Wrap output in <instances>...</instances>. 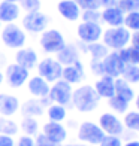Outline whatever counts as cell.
I'll list each match as a JSON object with an SVG mask.
<instances>
[{
    "label": "cell",
    "mask_w": 139,
    "mask_h": 146,
    "mask_svg": "<svg viewBox=\"0 0 139 146\" xmlns=\"http://www.w3.org/2000/svg\"><path fill=\"white\" fill-rule=\"evenodd\" d=\"M99 100L100 97L97 96L94 87L91 85H82L78 90L72 91V104L78 112H82V113L93 112L97 108Z\"/></svg>",
    "instance_id": "cell-1"
},
{
    "label": "cell",
    "mask_w": 139,
    "mask_h": 146,
    "mask_svg": "<svg viewBox=\"0 0 139 146\" xmlns=\"http://www.w3.org/2000/svg\"><path fill=\"white\" fill-rule=\"evenodd\" d=\"M102 37H103V45L114 51L123 49L130 43V31L124 25L109 27L105 33H102Z\"/></svg>",
    "instance_id": "cell-2"
},
{
    "label": "cell",
    "mask_w": 139,
    "mask_h": 146,
    "mask_svg": "<svg viewBox=\"0 0 139 146\" xmlns=\"http://www.w3.org/2000/svg\"><path fill=\"white\" fill-rule=\"evenodd\" d=\"M103 137V130L99 127V124H94L91 121H84L78 128V139L87 145H99Z\"/></svg>",
    "instance_id": "cell-3"
},
{
    "label": "cell",
    "mask_w": 139,
    "mask_h": 146,
    "mask_svg": "<svg viewBox=\"0 0 139 146\" xmlns=\"http://www.w3.org/2000/svg\"><path fill=\"white\" fill-rule=\"evenodd\" d=\"M48 98H49L51 102L57 103V104L67 106L72 102V87H70V84L63 81V79L55 81L54 85L49 87Z\"/></svg>",
    "instance_id": "cell-4"
},
{
    "label": "cell",
    "mask_w": 139,
    "mask_h": 146,
    "mask_svg": "<svg viewBox=\"0 0 139 146\" xmlns=\"http://www.w3.org/2000/svg\"><path fill=\"white\" fill-rule=\"evenodd\" d=\"M2 40L3 43L12 49H19L25 43V33L18 27L17 24L9 23L2 31Z\"/></svg>",
    "instance_id": "cell-5"
},
{
    "label": "cell",
    "mask_w": 139,
    "mask_h": 146,
    "mask_svg": "<svg viewBox=\"0 0 139 146\" xmlns=\"http://www.w3.org/2000/svg\"><path fill=\"white\" fill-rule=\"evenodd\" d=\"M41 45H42L43 51L52 54V52L61 51L66 45V40L58 30H54V29L52 30H43L42 36H41Z\"/></svg>",
    "instance_id": "cell-6"
},
{
    "label": "cell",
    "mask_w": 139,
    "mask_h": 146,
    "mask_svg": "<svg viewBox=\"0 0 139 146\" xmlns=\"http://www.w3.org/2000/svg\"><path fill=\"white\" fill-rule=\"evenodd\" d=\"M63 66L54 58H45L37 66L39 76L43 78L46 82H55L61 78Z\"/></svg>",
    "instance_id": "cell-7"
},
{
    "label": "cell",
    "mask_w": 139,
    "mask_h": 146,
    "mask_svg": "<svg viewBox=\"0 0 139 146\" xmlns=\"http://www.w3.org/2000/svg\"><path fill=\"white\" fill-rule=\"evenodd\" d=\"M78 37L81 39V42L84 43H93L97 42L102 37V27L99 25V23H88V21H82L78 25Z\"/></svg>",
    "instance_id": "cell-8"
},
{
    "label": "cell",
    "mask_w": 139,
    "mask_h": 146,
    "mask_svg": "<svg viewBox=\"0 0 139 146\" xmlns=\"http://www.w3.org/2000/svg\"><path fill=\"white\" fill-rule=\"evenodd\" d=\"M102 64H103L105 75H109L112 78H120L126 67V63L120 58L117 51L108 52V55L102 60Z\"/></svg>",
    "instance_id": "cell-9"
},
{
    "label": "cell",
    "mask_w": 139,
    "mask_h": 146,
    "mask_svg": "<svg viewBox=\"0 0 139 146\" xmlns=\"http://www.w3.org/2000/svg\"><path fill=\"white\" fill-rule=\"evenodd\" d=\"M23 25L25 30L33 31V33H41L46 29L48 25V17L39 11L35 12H27V15L23 18Z\"/></svg>",
    "instance_id": "cell-10"
},
{
    "label": "cell",
    "mask_w": 139,
    "mask_h": 146,
    "mask_svg": "<svg viewBox=\"0 0 139 146\" xmlns=\"http://www.w3.org/2000/svg\"><path fill=\"white\" fill-rule=\"evenodd\" d=\"M99 127L103 130L105 134L109 136H120L124 131L123 122L114 113H102L99 118Z\"/></svg>",
    "instance_id": "cell-11"
},
{
    "label": "cell",
    "mask_w": 139,
    "mask_h": 146,
    "mask_svg": "<svg viewBox=\"0 0 139 146\" xmlns=\"http://www.w3.org/2000/svg\"><path fill=\"white\" fill-rule=\"evenodd\" d=\"M42 133L51 142H54L57 145H61L66 139H67V131H66V128L61 125V122L48 121L46 124H43Z\"/></svg>",
    "instance_id": "cell-12"
},
{
    "label": "cell",
    "mask_w": 139,
    "mask_h": 146,
    "mask_svg": "<svg viewBox=\"0 0 139 146\" xmlns=\"http://www.w3.org/2000/svg\"><path fill=\"white\" fill-rule=\"evenodd\" d=\"M29 78V70L21 67L18 64H11L6 69V79H8V84L14 88H19L23 87L24 82L27 81Z\"/></svg>",
    "instance_id": "cell-13"
},
{
    "label": "cell",
    "mask_w": 139,
    "mask_h": 146,
    "mask_svg": "<svg viewBox=\"0 0 139 146\" xmlns=\"http://www.w3.org/2000/svg\"><path fill=\"white\" fill-rule=\"evenodd\" d=\"M94 90L100 98H111L115 96V78L103 75L94 85Z\"/></svg>",
    "instance_id": "cell-14"
},
{
    "label": "cell",
    "mask_w": 139,
    "mask_h": 146,
    "mask_svg": "<svg viewBox=\"0 0 139 146\" xmlns=\"http://www.w3.org/2000/svg\"><path fill=\"white\" fill-rule=\"evenodd\" d=\"M61 78H63V81L69 82L70 85H72V84L81 82L82 78H84V69H82L81 61L78 60V61H75L74 64L63 67V70H61Z\"/></svg>",
    "instance_id": "cell-15"
},
{
    "label": "cell",
    "mask_w": 139,
    "mask_h": 146,
    "mask_svg": "<svg viewBox=\"0 0 139 146\" xmlns=\"http://www.w3.org/2000/svg\"><path fill=\"white\" fill-rule=\"evenodd\" d=\"M19 109V100L11 94H0V116H12Z\"/></svg>",
    "instance_id": "cell-16"
},
{
    "label": "cell",
    "mask_w": 139,
    "mask_h": 146,
    "mask_svg": "<svg viewBox=\"0 0 139 146\" xmlns=\"http://www.w3.org/2000/svg\"><path fill=\"white\" fill-rule=\"evenodd\" d=\"M57 9H58V14L64 19H67V21H76L79 18V12H81L79 6L74 0H61L57 5Z\"/></svg>",
    "instance_id": "cell-17"
},
{
    "label": "cell",
    "mask_w": 139,
    "mask_h": 146,
    "mask_svg": "<svg viewBox=\"0 0 139 146\" xmlns=\"http://www.w3.org/2000/svg\"><path fill=\"white\" fill-rule=\"evenodd\" d=\"M100 18L103 19V23H106L109 25V27H118V25L124 24V14L121 12V9L118 8V6L103 9V12L100 14Z\"/></svg>",
    "instance_id": "cell-18"
},
{
    "label": "cell",
    "mask_w": 139,
    "mask_h": 146,
    "mask_svg": "<svg viewBox=\"0 0 139 146\" xmlns=\"http://www.w3.org/2000/svg\"><path fill=\"white\" fill-rule=\"evenodd\" d=\"M15 61L18 66H21L24 69H33L37 63V55L31 48H25V49H19L15 55Z\"/></svg>",
    "instance_id": "cell-19"
},
{
    "label": "cell",
    "mask_w": 139,
    "mask_h": 146,
    "mask_svg": "<svg viewBox=\"0 0 139 146\" xmlns=\"http://www.w3.org/2000/svg\"><path fill=\"white\" fill-rule=\"evenodd\" d=\"M29 91L35 97L46 98L48 97V92H49V85H48V82H46L43 78L35 76V78H31L29 81Z\"/></svg>",
    "instance_id": "cell-20"
},
{
    "label": "cell",
    "mask_w": 139,
    "mask_h": 146,
    "mask_svg": "<svg viewBox=\"0 0 139 146\" xmlns=\"http://www.w3.org/2000/svg\"><path fill=\"white\" fill-rule=\"evenodd\" d=\"M19 15V8L17 3L12 2H2L0 3V23H14Z\"/></svg>",
    "instance_id": "cell-21"
},
{
    "label": "cell",
    "mask_w": 139,
    "mask_h": 146,
    "mask_svg": "<svg viewBox=\"0 0 139 146\" xmlns=\"http://www.w3.org/2000/svg\"><path fill=\"white\" fill-rule=\"evenodd\" d=\"M57 61L61 66H70L75 61H78V51L72 45H64L61 51L57 52Z\"/></svg>",
    "instance_id": "cell-22"
},
{
    "label": "cell",
    "mask_w": 139,
    "mask_h": 146,
    "mask_svg": "<svg viewBox=\"0 0 139 146\" xmlns=\"http://www.w3.org/2000/svg\"><path fill=\"white\" fill-rule=\"evenodd\" d=\"M115 96L124 98L126 102H132L135 98V91L132 90L130 84L126 82L123 78L115 79Z\"/></svg>",
    "instance_id": "cell-23"
},
{
    "label": "cell",
    "mask_w": 139,
    "mask_h": 146,
    "mask_svg": "<svg viewBox=\"0 0 139 146\" xmlns=\"http://www.w3.org/2000/svg\"><path fill=\"white\" fill-rule=\"evenodd\" d=\"M118 55L126 64H136L139 66V48L138 46H126L123 49H118Z\"/></svg>",
    "instance_id": "cell-24"
},
{
    "label": "cell",
    "mask_w": 139,
    "mask_h": 146,
    "mask_svg": "<svg viewBox=\"0 0 139 146\" xmlns=\"http://www.w3.org/2000/svg\"><path fill=\"white\" fill-rule=\"evenodd\" d=\"M23 115L24 116H41L43 113V103L37 102V100H27L23 106H21Z\"/></svg>",
    "instance_id": "cell-25"
},
{
    "label": "cell",
    "mask_w": 139,
    "mask_h": 146,
    "mask_svg": "<svg viewBox=\"0 0 139 146\" xmlns=\"http://www.w3.org/2000/svg\"><path fill=\"white\" fill-rule=\"evenodd\" d=\"M46 115H48L49 121H54V122H61L66 119L67 116V112H66V108L61 104H49L48 106V110H46Z\"/></svg>",
    "instance_id": "cell-26"
},
{
    "label": "cell",
    "mask_w": 139,
    "mask_h": 146,
    "mask_svg": "<svg viewBox=\"0 0 139 146\" xmlns=\"http://www.w3.org/2000/svg\"><path fill=\"white\" fill-rule=\"evenodd\" d=\"M87 49L90 52V55L93 60H103L105 57L108 55V48L103 43L99 42H93V43H87Z\"/></svg>",
    "instance_id": "cell-27"
},
{
    "label": "cell",
    "mask_w": 139,
    "mask_h": 146,
    "mask_svg": "<svg viewBox=\"0 0 139 146\" xmlns=\"http://www.w3.org/2000/svg\"><path fill=\"white\" fill-rule=\"evenodd\" d=\"M21 130L25 136H36L39 131V124L36 121V118L33 116H24V119L21 121Z\"/></svg>",
    "instance_id": "cell-28"
},
{
    "label": "cell",
    "mask_w": 139,
    "mask_h": 146,
    "mask_svg": "<svg viewBox=\"0 0 139 146\" xmlns=\"http://www.w3.org/2000/svg\"><path fill=\"white\" fill-rule=\"evenodd\" d=\"M121 76L129 84H139V66L136 64H126Z\"/></svg>",
    "instance_id": "cell-29"
},
{
    "label": "cell",
    "mask_w": 139,
    "mask_h": 146,
    "mask_svg": "<svg viewBox=\"0 0 139 146\" xmlns=\"http://www.w3.org/2000/svg\"><path fill=\"white\" fill-rule=\"evenodd\" d=\"M18 133V125L8 116H0V134L15 136Z\"/></svg>",
    "instance_id": "cell-30"
},
{
    "label": "cell",
    "mask_w": 139,
    "mask_h": 146,
    "mask_svg": "<svg viewBox=\"0 0 139 146\" xmlns=\"http://www.w3.org/2000/svg\"><path fill=\"white\" fill-rule=\"evenodd\" d=\"M108 104L117 113H126L129 109V102H126L124 98L118 97V96H112L111 98H108Z\"/></svg>",
    "instance_id": "cell-31"
},
{
    "label": "cell",
    "mask_w": 139,
    "mask_h": 146,
    "mask_svg": "<svg viewBox=\"0 0 139 146\" xmlns=\"http://www.w3.org/2000/svg\"><path fill=\"white\" fill-rule=\"evenodd\" d=\"M124 27L127 30H133V31H139V11L135 12H129L124 15Z\"/></svg>",
    "instance_id": "cell-32"
},
{
    "label": "cell",
    "mask_w": 139,
    "mask_h": 146,
    "mask_svg": "<svg viewBox=\"0 0 139 146\" xmlns=\"http://www.w3.org/2000/svg\"><path fill=\"white\" fill-rule=\"evenodd\" d=\"M124 125L132 131H139V112H127L124 116Z\"/></svg>",
    "instance_id": "cell-33"
},
{
    "label": "cell",
    "mask_w": 139,
    "mask_h": 146,
    "mask_svg": "<svg viewBox=\"0 0 139 146\" xmlns=\"http://www.w3.org/2000/svg\"><path fill=\"white\" fill-rule=\"evenodd\" d=\"M117 6L121 9V12L126 15L129 12L139 11V0H118Z\"/></svg>",
    "instance_id": "cell-34"
},
{
    "label": "cell",
    "mask_w": 139,
    "mask_h": 146,
    "mask_svg": "<svg viewBox=\"0 0 139 146\" xmlns=\"http://www.w3.org/2000/svg\"><path fill=\"white\" fill-rule=\"evenodd\" d=\"M79 6V9H99L100 8V0H74Z\"/></svg>",
    "instance_id": "cell-35"
},
{
    "label": "cell",
    "mask_w": 139,
    "mask_h": 146,
    "mask_svg": "<svg viewBox=\"0 0 139 146\" xmlns=\"http://www.w3.org/2000/svg\"><path fill=\"white\" fill-rule=\"evenodd\" d=\"M99 19H100V12H99V9H87L82 12V21L99 23Z\"/></svg>",
    "instance_id": "cell-36"
},
{
    "label": "cell",
    "mask_w": 139,
    "mask_h": 146,
    "mask_svg": "<svg viewBox=\"0 0 139 146\" xmlns=\"http://www.w3.org/2000/svg\"><path fill=\"white\" fill-rule=\"evenodd\" d=\"M21 8L27 12H35L41 8V0H19Z\"/></svg>",
    "instance_id": "cell-37"
},
{
    "label": "cell",
    "mask_w": 139,
    "mask_h": 146,
    "mask_svg": "<svg viewBox=\"0 0 139 146\" xmlns=\"http://www.w3.org/2000/svg\"><path fill=\"white\" fill-rule=\"evenodd\" d=\"M99 146H123L121 140L118 136H109L105 134V137L102 139V142L99 143Z\"/></svg>",
    "instance_id": "cell-38"
},
{
    "label": "cell",
    "mask_w": 139,
    "mask_h": 146,
    "mask_svg": "<svg viewBox=\"0 0 139 146\" xmlns=\"http://www.w3.org/2000/svg\"><path fill=\"white\" fill-rule=\"evenodd\" d=\"M35 146H60L54 142H51L48 137H46L43 133L41 134H36V139H35Z\"/></svg>",
    "instance_id": "cell-39"
},
{
    "label": "cell",
    "mask_w": 139,
    "mask_h": 146,
    "mask_svg": "<svg viewBox=\"0 0 139 146\" xmlns=\"http://www.w3.org/2000/svg\"><path fill=\"white\" fill-rule=\"evenodd\" d=\"M90 69H91V72L94 73V75H97V76H103V75H105V70H103L102 60H93V58H91Z\"/></svg>",
    "instance_id": "cell-40"
},
{
    "label": "cell",
    "mask_w": 139,
    "mask_h": 146,
    "mask_svg": "<svg viewBox=\"0 0 139 146\" xmlns=\"http://www.w3.org/2000/svg\"><path fill=\"white\" fill-rule=\"evenodd\" d=\"M17 146H35V139L31 136H21L17 142Z\"/></svg>",
    "instance_id": "cell-41"
},
{
    "label": "cell",
    "mask_w": 139,
    "mask_h": 146,
    "mask_svg": "<svg viewBox=\"0 0 139 146\" xmlns=\"http://www.w3.org/2000/svg\"><path fill=\"white\" fill-rule=\"evenodd\" d=\"M0 146H15V140L12 139V136L0 134Z\"/></svg>",
    "instance_id": "cell-42"
},
{
    "label": "cell",
    "mask_w": 139,
    "mask_h": 146,
    "mask_svg": "<svg viewBox=\"0 0 139 146\" xmlns=\"http://www.w3.org/2000/svg\"><path fill=\"white\" fill-rule=\"evenodd\" d=\"M117 2L118 0H100V8H114L117 6Z\"/></svg>",
    "instance_id": "cell-43"
},
{
    "label": "cell",
    "mask_w": 139,
    "mask_h": 146,
    "mask_svg": "<svg viewBox=\"0 0 139 146\" xmlns=\"http://www.w3.org/2000/svg\"><path fill=\"white\" fill-rule=\"evenodd\" d=\"M130 42H132L133 46H138L139 48V31H135L133 35L130 36Z\"/></svg>",
    "instance_id": "cell-44"
},
{
    "label": "cell",
    "mask_w": 139,
    "mask_h": 146,
    "mask_svg": "<svg viewBox=\"0 0 139 146\" xmlns=\"http://www.w3.org/2000/svg\"><path fill=\"white\" fill-rule=\"evenodd\" d=\"M124 146H139V142L138 140H132V142H127Z\"/></svg>",
    "instance_id": "cell-45"
},
{
    "label": "cell",
    "mask_w": 139,
    "mask_h": 146,
    "mask_svg": "<svg viewBox=\"0 0 139 146\" xmlns=\"http://www.w3.org/2000/svg\"><path fill=\"white\" fill-rule=\"evenodd\" d=\"M136 109L139 110V96L136 97Z\"/></svg>",
    "instance_id": "cell-46"
},
{
    "label": "cell",
    "mask_w": 139,
    "mask_h": 146,
    "mask_svg": "<svg viewBox=\"0 0 139 146\" xmlns=\"http://www.w3.org/2000/svg\"><path fill=\"white\" fill-rule=\"evenodd\" d=\"M2 82H3V73L0 72V85H2Z\"/></svg>",
    "instance_id": "cell-47"
},
{
    "label": "cell",
    "mask_w": 139,
    "mask_h": 146,
    "mask_svg": "<svg viewBox=\"0 0 139 146\" xmlns=\"http://www.w3.org/2000/svg\"><path fill=\"white\" fill-rule=\"evenodd\" d=\"M3 2H12V3H17V2H19V0H3Z\"/></svg>",
    "instance_id": "cell-48"
},
{
    "label": "cell",
    "mask_w": 139,
    "mask_h": 146,
    "mask_svg": "<svg viewBox=\"0 0 139 146\" xmlns=\"http://www.w3.org/2000/svg\"><path fill=\"white\" fill-rule=\"evenodd\" d=\"M61 146V145H60ZM64 146H78V145H64Z\"/></svg>",
    "instance_id": "cell-49"
},
{
    "label": "cell",
    "mask_w": 139,
    "mask_h": 146,
    "mask_svg": "<svg viewBox=\"0 0 139 146\" xmlns=\"http://www.w3.org/2000/svg\"><path fill=\"white\" fill-rule=\"evenodd\" d=\"M78 146H88V145H78Z\"/></svg>",
    "instance_id": "cell-50"
}]
</instances>
